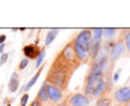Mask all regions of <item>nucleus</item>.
Segmentation results:
<instances>
[{
	"mask_svg": "<svg viewBox=\"0 0 130 106\" xmlns=\"http://www.w3.org/2000/svg\"><path fill=\"white\" fill-rule=\"evenodd\" d=\"M76 70L73 65L67 64L65 61H62L59 56L55 59L52 68L48 71V77L45 82H50L52 85H55L58 89H61L64 93L68 86V82H70V77H71V73Z\"/></svg>",
	"mask_w": 130,
	"mask_h": 106,
	"instance_id": "obj_1",
	"label": "nucleus"
},
{
	"mask_svg": "<svg viewBox=\"0 0 130 106\" xmlns=\"http://www.w3.org/2000/svg\"><path fill=\"white\" fill-rule=\"evenodd\" d=\"M62 61H65L67 64H70V65H73L74 68H77L79 65H80V62L77 61V58H76V53H74V47H73V41L71 42H68L67 46H65L64 49H62V52L58 55Z\"/></svg>",
	"mask_w": 130,
	"mask_h": 106,
	"instance_id": "obj_2",
	"label": "nucleus"
},
{
	"mask_svg": "<svg viewBox=\"0 0 130 106\" xmlns=\"http://www.w3.org/2000/svg\"><path fill=\"white\" fill-rule=\"evenodd\" d=\"M126 53V47H124V42H123V39L120 38V39H117V41H113V46H112V49H110V53H109V59H110V64H115L123 55Z\"/></svg>",
	"mask_w": 130,
	"mask_h": 106,
	"instance_id": "obj_3",
	"label": "nucleus"
},
{
	"mask_svg": "<svg viewBox=\"0 0 130 106\" xmlns=\"http://www.w3.org/2000/svg\"><path fill=\"white\" fill-rule=\"evenodd\" d=\"M74 44H77V46H80V47H83L86 52H89V46H91V29H83V31H80L76 38H74V41H73Z\"/></svg>",
	"mask_w": 130,
	"mask_h": 106,
	"instance_id": "obj_4",
	"label": "nucleus"
},
{
	"mask_svg": "<svg viewBox=\"0 0 130 106\" xmlns=\"http://www.w3.org/2000/svg\"><path fill=\"white\" fill-rule=\"evenodd\" d=\"M113 100L118 105H127L130 102V86H123V88L117 89L113 94Z\"/></svg>",
	"mask_w": 130,
	"mask_h": 106,
	"instance_id": "obj_5",
	"label": "nucleus"
},
{
	"mask_svg": "<svg viewBox=\"0 0 130 106\" xmlns=\"http://www.w3.org/2000/svg\"><path fill=\"white\" fill-rule=\"evenodd\" d=\"M47 96H48V102L56 103V105L64 99V93L61 89H58L55 85L48 83V82H47Z\"/></svg>",
	"mask_w": 130,
	"mask_h": 106,
	"instance_id": "obj_6",
	"label": "nucleus"
},
{
	"mask_svg": "<svg viewBox=\"0 0 130 106\" xmlns=\"http://www.w3.org/2000/svg\"><path fill=\"white\" fill-rule=\"evenodd\" d=\"M70 106H89V99L85 94H71L68 97Z\"/></svg>",
	"mask_w": 130,
	"mask_h": 106,
	"instance_id": "obj_7",
	"label": "nucleus"
},
{
	"mask_svg": "<svg viewBox=\"0 0 130 106\" xmlns=\"http://www.w3.org/2000/svg\"><path fill=\"white\" fill-rule=\"evenodd\" d=\"M39 52H41V50H39V47H38V41H36L35 44H27V46H24V47H23V53H24L26 59L38 58Z\"/></svg>",
	"mask_w": 130,
	"mask_h": 106,
	"instance_id": "obj_8",
	"label": "nucleus"
},
{
	"mask_svg": "<svg viewBox=\"0 0 130 106\" xmlns=\"http://www.w3.org/2000/svg\"><path fill=\"white\" fill-rule=\"evenodd\" d=\"M73 47H74L76 58H77V61H79L80 64H85V62L89 61V55H88V52H86L83 47H80V46H77V44H74V42H73Z\"/></svg>",
	"mask_w": 130,
	"mask_h": 106,
	"instance_id": "obj_9",
	"label": "nucleus"
},
{
	"mask_svg": "<svg viewBox=\"0 0 130 106\" xmlns=\"http://www.w3.org/2000/svg\"><path fill=\"white\" fill-rule=\"evenodd\" d=\"M18 73H12V76H11V79H9V85H8V89H9V93H15V91H18Z\"/></svg>",
	"mask_w": 130,
	"mask_h": 106,
	"instance_id": "obj_10",
	"label": "nucleus"
},
{
	"mask_svg": "<svg viewBox=\"0 0 130 106\" xmlns=\"http://www.w3.org/2000/svg\"><path fill=\"white\" fill-rule=\"evenodd\" d=\"M104 94H106V85H104V80H101V82L97 85V88L92 91V96H91V97L101 99V97H104Z\"/></svg>",
	"mask_w": 130,
	"mask_h": 106,
	"instance_id": "obj_11",
	"label": "nucleus"
},
{
	"mask_svg": "<svg viewBox=\"0 0 130 106\" xmlns=\"http://www.w3.org/2000/svg\"><path fill=\"white\" fill-rule=\"evenodd\" d=\"M36 99L41 102V105H44V103H47V102H48V96H47V82H44V83H42V86H41V89H39V93H38Z\"/></svg>",
	"mask_w": 130,
	"mask_h": 106,
	"instance_id": "obj_12",
	"label": "nucleus"
},
{
	"mask_svg": "<svg viewBox=\"0 0 130 106\" xmlns=\"http://www.w3.org/2000/svg\"><path fill=\"white\" fill-rule=\"evenodd\" d=\"M39 74H41V70L36 71V73H35V76H33L32 79H30V80H29V82H27V83H26V85H24V86L21 88V89H20V91H21V94H26V93H27V91H29V89H30V88L33 86V85L36 83V80H38Z\"/></svg>",
	"mask_w": 130,
	"mask_h": 106,
	"instance_id": "obj_13",
	"label": "nucleus"
},
{
	"mask_svg": "<svg viewBox=\"0 0 130 106\" xmlns=\"http://www.w3.org/2000/svg\"><path fill=\"white\" fill-rule=\"evenodd\" d=\"M58 34H59V29H50V31H48V34L45 36V41H44V49L48 47V46L55 41V38L58 36Z\"/></svg>",
	"mask_w": 130,
	"mask_h": 106,
	"instance_id": "obj_14",
	"label": "nucleus"
},
{
	"mask_svg": "<svg viewBox=\"0 0 130 106\" xmlns=\"http://www.w3.org/2000/svg\"><path fill=\"white\" fill-rule=\"evenodd\" d=\"M121 34H123V42H124V47H126V52H127V55L130 56V29H123L121 31Z\"/></svg>",
	"mask_w": 130,
	"mask_h": 106,
	"instance_id": "obj_15",
	"label": "nucleus"
},
{
	"mask_svg": "<svg viewBox=\"0 0 130 106\" xmlns=\"http://www.w3.org/2000/svg\"><path fill=\"white\" fill-rule=\"evenodd\" d=\"M117 34V29L115 27H107V29H103V36L107 39V41H112V38Z\"/></svg>",
	"mask_w": 130,
	"mask_h": 106,
	"instance_id": "obj_16",
	"label": "nucleus"
},
{
	"mask_svg": "<svg viewBox=\"0 0 130 106\" xmlns=\"http://www.w3.org/2000/svg\"><path fill=\"white\" fill-rule=\"evenodd\" d=\"M97 106H112V100L109 97H101L97 100Z\"/></svg>",
	"mask_w": 130,
	"mask_h": 106,
	"instance_id": "obj_17",
	"label": "nucleus"
},
{
	"mask_svg": "<svg viewBox=\"0 0 130 106\" xmlns=\"http://www.w3.org/2000/svg\"><path fill=\"white\" fill-rule=\"evenodd\" d=\"M44 58H45V49L42 47V49H41V52H39V55H38V59H36V68H39V67H41V64H42Z\"/></svg>",
	"mask_w": 130,
	"mask_h": 106,
	"instance_id": "obj_18",
	"label": "nucleus"
},
{
	"mask_svg": "<svg viewBox=\"0 0 130 106\" xmlns=\"http://www.w3.org/2000/svg\"><path fill=\"white\" fill-rule=\"evenodd\" d=\"M27 102H29V96H27V93H26V94H23V96H21L20 106H26V105H27Z\"/></svg>",
	"mask_w": 130,
	"mask_h": 106,
	"instance_id": "obj_19",
	"label": "nucleus"
},
{
	"mask_svg": "<svg viewBox=\"0 0 130 106\" xmlns=\"http://www.w3.org/2000/svg\"><path fill=\"white\" fill-rule=\"evenodd\" d=\"M121 68H117L115 70V74H113V77H112V82H118L120 80V76H121Z\"/></svg>",
	"mask_w": 130,
	"mask_h": 106,
	"instance_id": "obj_20",
	"label": "nucleus"
},
{
	"mask_svg": "<svg viewBox=\"0 0 130 106\" xmlns=\"http://www.w3.org/2000/svg\"><path fill=\"white\" fill-rule=\"evenodd\" d=\"M27 65H29V59H26V58H24V59H21V62H20L18 68H20V70H24Z\"/></svg>",
	"mask_w": 130,
	"mask_h": 106,
	"instance_id": "obj_21",
	"label": "nucleus"
},
{
	"mask_svg": "<svg viewBox=\"0 0 130 106\" xmlns=\"http://www.w3.org/2000/svg\"><path fill=\"white\" fill-rule=\"evenodd\" d=\"M8 58H9V55H8V53H3L2 58H0V64H2V65L6 64V62H8Z\"/></svg>",
	"mask_w": 130,
	"mask_h": 106,
	"instance_id": "obj_22",
	"label": "nucleus"
},
{
	"mask_svg": "<svg viewBox=\"0 0 130 106\" xmlns=\"http://www.w3.org/2000/svg\"><path fill=\"white\" fill-rule=\"evenodd\" d=\"M30 106H42V105H41V102H39L38 99H35L32 103H30Z\"/></svg>",
	"mask_w": 130,
	"mask_h": 106,
	"instance_id": "obj_23",
	"label": "nucleus"
},
{
	"mask_svg": "<svg viewBox=\"0 0 130 106\" xmlns=\"http://www.w3.org/2000/svg\"><path fill=\"white\" fill-rule=\"evenodd\" d=\"M5 41H6V35H0V46L5 44Z\"/></svg>",
	"mask_w": 130,
	"mask_h": 106,
	"instance_id": "obj_24",
	"label": "nucleus"
},
{
	"mask_svg": "<svg viewBox=\"0 0 130 106\" xmlns=\"http://www.w3.org/2000/svg\"><path fill=\"white\" fill-rule=\"evenodd\" d=\"M5 47H6L5 44H2V46H0V55H3V53H5Z\"/></svg>",
	"mask_w": 130,
	"mask_h": 106,
	"instance_id": "obj_25",
	"label": "nucleus"
},
{
	"mask_svg": "<svg viewBox=\"0 0 130 106\" xmlns=\"http://www.w3.org/2000/svg\"><path fill=\"white\" fill-rule=\"evenodd\" d=\"M56 106H67V103H65V102H62V103H58Z\"/></svg>",
	"mask_w": 130,
	"mask_h": 106,
	"instance_id": "obj_26",
	"label": "nucleus"
},
{
	"mask_svg": "<svg viewBox=\"0 0 130 106\" xmlns=\"http://www.w3.org/2000/svg\"><path fill=\"white\" fill-rule=\"evenodd\" d=\"M126 106H130V102H129V103H127V105H126Z\"/></svg>",
	"mask_w": 130,
	"mask_h": 106,
	"instance_id": "obj_27",
	"label": "nucleus"
},
{
	"mask_svg": "<svg viewBox=\"0 0 130 106\" xmlns=\"http://www.w3.org/2000/svg\"><path fill=\"white\" fill-rule=\"evenodd\" d=\"M0 65H2V64H0Z\"/></svg>",
	"mask_w": 130,
	"mask_h": 106,
	"instance_id": "obj_28",
	"label": "nucleus"
}]
</instances>
